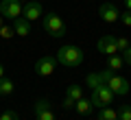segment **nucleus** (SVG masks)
Wrapping results in <instances>:
<instances>
[{
  "mask_svg": "<svg viewBox=\"0 0 131 120\" xmlns=\"http://www.w3.org/2000/svg\"><path fill=\"white\" fill-rule=\"evenodd\" d=\"M125 7H127L129 11H131V0H125Z\"/></svg>",
  "mask_w": 131,
  "mask_h": 120,
  "instance_id": "nucleus-26",
  "label": "nucleus"
},
{
  "mask_svg": "<svg viewBox=\"0 0 131 120\" xmlns=\"http://www.w3.org/2000/svg\"><path fill=\"white\" fill-rule=\"evenodd\" d=\"M98 120H118V111L112 107H101L98 109Z\"/></svg>",
  "mask_w": 131,
  "mask_h": 120,
  "instance_id": "nucleus-13",
  "label": "nucleus"
},
{
  "mask_svg": "<svg viewBox=\"0 0 131 120\" xmlns=\"http://www.w3.org/2000/svg\"><path fill=\"white\" fill-rule=\"evenodd\" d=\"M42 26H44V31H46L48 35H52V37H63L66 35L63 20L57 13H52V11H48L46 15H42Z\"/></svg>",
  "mask_w": 131,
  "mask_h": 120,
  "instance_id": "nucleus-3",
  "label": "nucleus"
},
{
  "mask_svg": "<svg viewBox=\"0 0 131 120\" xmlns=\"http://www.w3.org/2000/svg\"><path fill=\"white\" fill-rule=\"evenodd\" d=\"M122 66H125V59H122L120 55H112V57H109V61H107V68L112 70V72H116V70H120Z\"/></svg>",
  "mask_w": 131,
  "mask_h": 120,
  "instance_id": "nucleus-16",
  "label": "nucleus"
},
{
  "mask_svg": "<svg viewBox=\"0 0 131 120\" xmlns=\"http://www.w3.org/2000/svg\"><path fill=\"white\" fill-rule=\"evenodd\" d=\"M98 50L103 52V55L112 57V55H118V42H116V37L114 35H103L101 39H98Z\"/></svg>",
  "mask_w": 131,
  "mask_h": 120,
  "instance_id": "nucleus-8",
  "label": "nucleus"
},
{
  "mask_svg": "<svg viewBox=\"0 0 131 120\" xmlns=\"http://www.w3.org/2000/svg\"><path fill=\"white\" fill-rule=\"evenodd\" d=\"M13 31H15V35L26 37L28 33H31V22H28L24 15H20V18H15V20H13Z\"/></svg>",
  "mask_w": 131,
  "mask_h": 120,
  "instance_id": "nucleus-11",
  "label": "nucleus"
},
{
  "mask_svg": "<svg viewBox=\"0 0 131 120\" xmlns=\"http://www.w3.org/2000/svg\"><path fill=\"white\" fill-rule=\"evenodd\" d=\"M0 120H20V116L9 109V111H2V114H0Z\"/></svg>",
  "mask_w": 131,
  "mask_h": 120,
  "instance_id": "nucleus-21",
  "label": "nucleus"
},
{
  "mask_svg": "<svg viewBox=\"0 0 131 120\" xmlns=\"http://www.w3.org/2000/svg\"><path fill=\"white\" fill-rule=\"evenodd\" d=\"M0 79H5V66L0 63Z\"/></svg>",
  "mask_w": 131,
  "mask_h": 120,
  "instance_id": "nucleus-25",
  "label": "nucleus"
},
{
  "mask_svg": "<svg viewBox=\"0 0 131 120\" xmlns=\"http://www.w3.org/2000/svg\"><path fill=\"white\" fill-rule=\"evenodd\" d=\"M0 15L7 20H15L22 15V2L20 0H2L0 2Z\"/></svg>",
  "mask_w": 131,
  "mask_h": 120,
  "instance_id": "nucleus-6",
  "label": "nucleus"
},
{
  "mask_svg": "<svg viewBox=\"0 0 131 120\" xmlns=\"http://www.w3.org/2000/svg\"><path fill=\"white\" fill-rule=\"evenodd\" d=\"M74 98H70V96H63V109H74Z\"/></svg>",
  "mask_w": 131,
  "mask_h": 120,
  "instance_id": "nucleus-23",
  "label": "nucleus"
},
{
  "mask_svg": "<svg viewBox=\"0 0 131 120\" xmlns=\"http://www.w3.org/2000/svg\"><path fill=\"white\" fill-rule=\"evenodd\" d=\"M122 59H125V63H127V66H131V46L127 48L125 52H122Z\"/></svg>",
  "mask_w": 131,
  "mask_h": 120,
  "instance_id": "nucleus-24",
  "label": "nucleus"
},
{
  "mask_svg": "<svg viewBox=\"0 0 131 120\" xmlns=\"http://www.w3.org/2000/svg\"><path fill=\"white\" fill-rule=\"evenodd\" d=\"M85 85L88 88H96V85H101V77H98V72H90L88 77H85Z\"/></svg>",
  "mask_w": 131,
  "mask_h": 120,
  "instance_id": "nucleus-17",
  "label": "nucleus"
},
{
  "mask_svg": "<svg viewBox=\"0 0 131 120\" xmlns=\"http://www.w3.org/2000/svg\"><path fill=\"white\" fill-rule=\"evenodd\" d=\"M109 2H114V0H109Z\"/></svg>",
  "mask_w": 131,
  "mask_h": 120,
  "instance_id": "nucleus-28",
  "label": "nucleus"
},
{
  "mask_svg": "<svg viewBox=\"0 0 131 120\" xmlns=\"http://www.w3.org/2000/svg\"><path fill=\"white\" fill-rule=\"evenodd\" d=\"M13 35H15L13 24H11V26H7V24H2V26H0V37H2V39H11Z\"/></svg>",
  "mask_w": 131,
  "mask_h": 120,
  "instance_id": "nucleus-18",
  "label": "nucleus"
},
{
  "mask_svg": "<svg viewBox=\"0 0 131 120\" xmlns=\"http://www.w3.org/2000/svg\"><path fill=\"white\" fill-rule=\"evenodd\" d=\"M98 77H101V83H105L114 94H118V96H127L129 94V81L125 77L112 72V70H101Z\"/></svg>",
  "mask_w": 131,
  "mask_h": 120,
  "instance_id": "nucleus-1",
  "label": "nucleus"
},
{
  "mask_svg": "<svg viewBox=\"0 0 131 120\" xmlns=\"http://www.w3.org/2000/svg\"><path fill=\"white\" fill-rule=\"evenodd\" d=\"M35 120H57L52 109H50V103L46 98H39L35 103Z\"/></svg>",
  "mask_w": 131,
  "mask_h": 120,
  "instance_id": "nucleus-10",
  "label": "nucleus"
},
{
  "mask_svg": "<svg viewBox=\"0 0 131 120\" xmlns=\"http://www.w3.org/2000/svg\"><path fill=\"white\" fill-rule=\"evenodd\" d=\"M0 2H2V0H0Z\"/></svg>",
  "mask_w": 131,
  "mask_h": 120,
  "instance_id": "nucleus-29",
  "label": "nucleus"
},
{
  "mask_svg": "<svg viewBox=\"0 0 131 120\" xmlns=\"http://www.w3.org/2000/svg\"><path fill=\"white\" fill-rule=\"evenodd\" d=\"M66 96H70V98H74V101H79V98H83V88H81V85H77V83L68 85V88H66Z\"/></svg>",
  "mask_w": 131,
  "mask_h": 120,
  "instance_id": "nucleus-15",
  "label": "nucleus"
},
{
  "mask_svg": "<svg viewBox=\"0 0 131 120\" xmlns=\"http://www.w3.org/2000/svg\"><path fill=\"white\" fill-rule=\"evenodd\" d=\"M116 42H118V52H125L127 48L131 46V44H129V39H127V37H118Z\"/></svg>",
  "mask_w": 131,
  "mask_h": 120,
  "instance_id": "nucleus-20",
  "label": "nucleus"
},
{
  "mask_svg": "<svg viewBox=\"0 0 131 120\" xmlns=\"http://www.w3.org/2000/svg\"><path fill=\"white\" fill-rule=\"evenodd\" d=\"M22 13H24V18H26L28 22H35V20H42L44 7H42L39 0H26L22 5Z\"/></svg>",
  "mask_w": 131,
  "mask_h": 120,
  "instance_id": "nucleus-7",
  "label": "nucleus"
},
{
  "mask_svg": "<svg viewBox=\"0 0 131 120\" xmlns=\"http://www.w3.org/2000/svg\"><path fill=\"white\" fill-rule=\"evenodd\" d=\"M2 24H5V18H2V15H0V26H2Z\"/></svg>",
  "mask_w": 131,
  "mask_h": 120,
  "instance_id": "nucleus-27",
  "label": "nucleus"
},
{
  "mask_svg": "<svg viewBox=\"0 0 131 120\" xmlns=\"http://www.w3.org/2000/svg\"><path fill=\"white\" fill-rule=\"evenodd\" d=\"M74 111L77 114H81V116H90L94 111V103H92V98H79V101L74 103Z\"/></svg>",
  "mask_w": 131,
  "mask_h": 120,
  "instance_id": "nucleus-12",
  "label": "nucleus"
},
{
  "mask_svg": "<svg viewBox=\"0 0 131 120\" xmlns=\"http://www.w3.org/2000/svg\"><path fill=\"white\" fill-rule=\"evenodd\" d=\"M98 15H101L105 22H109V24L120 20V11H118V7L114 5V2H109V0L101 5V9H98Z\"/></svg>",
  "mask_w": 131,
  "mask_h": 120,
  "instance_id": "nucleus-9",
  "label": "nucleus"
},
{
  "mask_svg": "<svg viewBox=\"0 0 131 120\" xmlns=\"http://www.w3.org/2000/svg\"><path fill=\"white\" fill-rule=\"evenodd\" d=\"M120 22L125 24V26H131V11L127 9L125 13H120Z\"/></svg>",
  "mask_w": 131,
  "mask_h": 120,
  "instance_id": "nucleus-22",
  "label": "nucleus"
},
{
  "mask_svg": "<svg viewBox=\"0 0 131 120\" xmlns=\"http://www.w3.org/2000/svg\"><path fill=\"white\" fill-rule=\"evenodd\" d=\"M57 57H50V55H44V57H39L37 61H35V72L39 74V77H50L52 72H55V68H57Z\"/></svg>",
  "mask_w": 131,
  "mask_h": 120,
  "instance_id": "nucleus-5",
  "label": "nucleus"
},
{
  "mask_svg": "<svg viewBox=\"0 0 131 120\" xmlns=\"http://www.w3.org/2000/svg\"><path fill=\"white\" fill-rule=\"evenodd\" d=\"M114 98H116V94H114L105 83L96 85V88L92 90V103H94V107H98V109H101V107H109L114 103Z\"/></svg>",
  "mask_w": 131,
  "mask_h": 120,
  "instance_id": "nucleus-4",
  "label": "nucleus"
},
{
  "mask_svg": "<svg viewBox=\"0 0 131 120\" xmlns=\"http://www.w3.org/2000/svg\"><path fill=\"white\" fill-rule=\"evenodd\" d=\"M118 120H131V105H122L118 109Z\"/></svg>",
  "mask_w": 131,
  "mask_h": 120,
  "instance_id": "nucleus-19",
  "label": "nucleus"
},
{
  "mask_svg": "<svg viewBox=\"0 0 131 120\" xmlns=\"http://www.w3.org/2000/svg\"><path fill=\"white\" fill-rule=\"evenodd\" d=\"M57 61L66 68H79L83 63V50L74 44H66L57 50Z\"/></svg>",
  "mask_w": 131,
  "mask_h": 120,
  "instance_id": "nucleus-2",
  "label": "nucleus"
},
{
  "mask_svg": "<svg viewBox=\"0 0 131 120\" xmlns=\"http://www.w3.org/2000/svg\"><path fill=\"white\" fill-rule=\"evenodd\" d=\"M13 90H15V85H13V81L11 79H0V96H9V94H13Z\"/></svg>",
  "mask_w": 131,
  "mask_h": 120,
  "instance_id": "nucleus-14",
  "label": "nucleus"
}]
</instances>
